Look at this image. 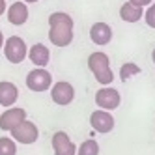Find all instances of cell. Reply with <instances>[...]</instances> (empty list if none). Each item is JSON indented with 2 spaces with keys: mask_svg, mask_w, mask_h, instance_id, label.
<instances>
[{
  "mask_svg": "<svg viewBox=\"0 0 155 155\" xmlns=\"http://www.w3.org/2000/svg\"><path fill=\"white\" fill-rule=\"evenodd\" d=\"M129 2H133V4H137V6H142V8H148L153 0H129Z\"/></svg>",
  "mask_w": 155,
  "mask_h": 155,
  "instance_id": "cell-20",
  "label": "cell"
},
{
  "mask_svg": "<svg viewBox=\"0 0 155 155\" xmlns=\"http://www.w3.org/2000/svg\"><path fill=\"white\" fill-rule=\"evenodd\" d=\"M6 13V0H0V15Z\"/></svg>",
  "mask_w": 155,
  "mask_h": 155,
  "instance_id": "cell-21",
  "label": "cell"
},
{
  "mask_svg": "<svg viewBox=\"0 0 155 155\" xmlns=\"http://www.w3.org/2000/svg\"><path fill=\"white\" fill-rule=\"evenodd\" d=\"M120 17H121V21H125V23H138L144 17V8L127 0V2L121 4V8H120Z\"/></svg>",
  "mask_w": 155,
  "mask_h": 155,
  "instance_id": "cell-15",
  "label": "cell"
},
{
  "mask_svg": "<svg viewBox=\"0 0 155 155\" xmlns=\"http://www.w3.org/2000/svg\"><path fill=\"white\" fill-rule=\"evenodd\" d=\"M0 155H17V142L12 137H0Z\"/></svg>",
  "mask_w": 155,
  "mask_h": 155,
  "instance_id": "cell-17",
  "label": "cell"
},
{
  "mask_svg": "<svg viewBox=\"0 0 155 155\" xmlns=\"http://www.w3.org/2000/svg\"><path fill=\"white\" fill-rule=\"evenodd\" d=\"M135 75H140V68L137 64H133V62H127V64H124L120 68V79L121 81H129L131 77H135Z\"/></svg>",
  "mask_w": 155,
  "mask_h": 155,
  "instance_id": "cell-18",
  "label": "cell"
},
{
  "mask_svg": "<svg viewBox=\"0 0 155 155\" xmlns=\"http://www.w3.org/2000/svg\"><path fill=\"white\" fill-rule=\"evenodd\" d=\"M49 39L54 47H68L73 41V19L65 12L49 15Z\"/></svg>",
  "mask_w": 155,
  "mask_h": 155,
  "instance_id": "cell-1",
  "label": "cell"
},
{
  "mask_svg": "<svg viewBox=\"0 0 155 155\" xmlns=\"http://www.w3.org/2000/svg\"><path fill=\"white\" fill-rule=\"evenodd\" d=\"M2 47H4V34L0 32V49H2Z\"/></svg>",
  "mask_w": 155,
  "mask_h": 155,
  "instance_id": "cell-22",
  "label": "cell"
},
{
  "mask_svg": "<svg viewBox=\"0 0 155 155\" xmlns=\"http://www.w3.org/2000/svg\"><path fill=\"white\" fill-rule=\"evenodd\" d=\"M88 69L92 71V75L95 77V81L101 86H110L114 81V73L110 69V60L105 52L95 51L88 56Z\"/></svg>",
  "mask_w": 155,
  "mask_h": 155,
  "instance_id": "cell-2",
  "label": "cell"
},
{
  "mask_svg": "<svg viewBox=\"0 0 155 155\" xmlns=\"http://www.w3.org/2000/svg\"><path fill=\"white\" fill-rule=\"evenodd\" d=\"M12 138L17 142V144H25V146H30L34 144L38 138H39V129L34 121L30 120H23L19 125H15L12 131H9Z\"/></svg>",
  "mask_w": 155,
  "mask_h": 155,
  "instance_id": "cell-4",
  "label": "cell"
},
{
  "mask_svg": "<svg viewBox=\"0 0 155 155\" xmlns=\"http://www.w3.org/2000/svg\"><path fill=\"white\" fill-rule=\"evenodd\" d=\"M114 116L110 114V110H94V112L90 114V125L95 133H101V135H107V133H110L114 129Z\"/></svg>",
  "mask_w": 155,
  "mask_h": 155,
  "instance_id": "cell-8",
  "label": "cell"
},
{
  "mask_svg": "<svg viewBox=\"0 0 155 155\" xmlns=\"http://www.w3.org/2000/svg\"><path fill=\"white\" fill-rule=\"evenodd\" d=\"M17 99H19V90L13 82H9V81L0 82V107H4V108L13 107L17 103Z\"/></svg>",
  "mask_w": 155,
  "mask_h": 155,
  "instance_id": "cell-14",
  "label": "cell"
},
{
  "mask_svg": "<svg viewBox=\"0 0 155 155\" xmlns=\"http://www.w3.org/2000/svg\"><path fill=\"white\" fill-rule=\"evenodd\" d=\"M28 60L36 65V68H47L51 62V51L43 43H36L28 49Z\"/></svg>",
  "mask_w": 155,
  "mask_h": 155,
  "instance_id": "cell-13",
  "label": "cell"
},
{
  "mask_svg": "<svg viewBox=\"0 0 155 155\" xmlns=\"http://www.w3.org/2000/svg\"><path fill=\"white\" fill-rule=\"evenodd\" d=\"M6 17H8V23L13 25V26H23L26 21H28V6L26 2L19 0V2L9 4L6 9Z\"/></svg>",
  "mask_w": 155,
  "mask_h": 155,
  "instance_id": "cell-11",
  "label": "cell"
},
{
  "mask_svg": "<svg viewBox=\"0 0 155 155\" xmlns=\"http://www.w3.org/2000/svg\"><path fill=\"white\" fill-rule=\"evenodd\" d=\"M151 60H153V64H155V49H153V52H151Z\"/></svg>",
  "mask_w": 155,
  "mask_h": 155,
  "instance_id": "cell-24",
  "label": "cell"
},
{
  "mask_svg": "<svg viewBox=\"0 0 155 155\" xmlns=\"http://www.w3.org/2000/svg\"><path fill=\"white\" fill-rule=\"evenodd\" d=\"M144 21H146V25L150 26V28H155V2H151L150 6H148V9L144 12V17H142Z\"/></svg>",
  "mask_w": 155,
  "mask_h": 155,
  "instance_id": "cell-19",
  "label": "cell"
},
{
  "mask_svg": "<svg viewBox=\"0 0 155 155\" xmlns=\"http://www.w3.org/2000/svg\"><path fill=\"white\" fill-rule=\"evenodd\" d=\"M2 49H4V56L9 64H21L28 58V45L19 36H9L4 41Z\"/></svg>",
  "mask_w": 155,
  "mask_h": 155,
  "instance_id": "cell-3",
  "label": "cell"
},
{
  "mask_svg": "<svg viewBox=\"0 0 155 155\" xmlns=\"http://www.w3.org/2000/svg\"><path fill=\"white\" fill-rule=\"evenodd\" d=\"M121 103V95L116 88L103 86L95 92V105L103 110H116Z\"/></svg>",
  "mask_w": 155,
  "mask_h": 155,
  "instance_id": "cell-6",
  "label": "cell"
},
{
  "mask_svg": "<svg viewBox=\"0 0 155 155\" xmlns=\"http://www.w3.org/2000/svg\"><path fill=\"white\" fill-rule=\"evenodd\" d=\"M26 88L30 92H47L52 86V75L45 68H34L26 75Z\"/></svg>",
  "mask_w": 155,
  "mask_h": 155,
  "instance_id": "cell-5",
  "label": "cell"
},
{
  "mask_svg": "<svg viewBox=\"0 0 155 155\" xmlns=\"http://www.w3.org/2000/svg\"><path fill=\"white\" fill-rule=\"evenodd\" d=\"M51 99L60 107H68L75 99V88L68 81H58L51 86Z\"/></svg>",
  "mask_w": 155,
  "mask_h": 155,
  "instance_id": "cell-7",
  "label": "cell"
},
{
  "mask_svg": "<svg viewBox=\"0 0 155 155\" xmlns=\"http://www.w3.org/2000/svg\"><path fill=\"white\" fill-rule=\"evenodd\" d=\"M23 2H26V4H36L38 0H23Z\"/></svg>",
  "mask_w": 155,
  "mask_h": 155,
  "instance_id": "cell-23",
  "label": "cell"
},
{
  "mask_svg": "<svg viewBox=\"0 0 155 155\" xmlns=\"http://www.w3.org/2000/svg\"><path fill=\"white\" fill-rule=\"evenodd\" d=\"M90 39L99 47H105L112 41V28L107 23H94L90 28Z\"/></svg>",
  "mask_w": 155,
  "mask_h": 155,
  "instance_id": "cell-12",
  "label": "cell"
},
{
  "mask_svg": "<svg viewBox=\"0 0 155 155\" xmlns=\"http://www.w3.org/2000/svg\"><path fill=\"white\" fill-rule=\"evenodd\" d=\"M77 155H99V144L94 138L84 140L81 146H77Z\"/></svg>",
  "mask_w": 155,
  "mask_h": 155,
  "instance_id": "cell-16",
  "label": "cell"
},
{
  "mask_svg": "<svg viewBox=\"0 0 155 155\" xmlns=\"http://www.w3.org/2000/svg\"><path fill=\"white\" fill-rule=\"evenodd\" d=\"M54 155H77V146L65 131H56L51 138Z\"/></svg>",
  "mask_w": 155,
  "mask_h": 155,
  "instance_id": "cell-10",
  "label": "cell"
},
{
  "mask_svg": "<svg viewBox=\"0 0 155 155\" xmlns=\"http://www.w3.org/2000/svg\"><path fill=\"white\" fill-rule=\"evenodd\" d=\"M23 120H26V110L23 107H8L4 112L0 114V129L9 133Z\"/></svg>",
  "mask_w": 155,
  "mask_h": 155,
  "instance_id": "cell-9",
  "label": "cell"
}]
</instances>
